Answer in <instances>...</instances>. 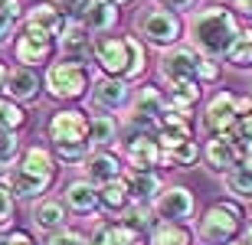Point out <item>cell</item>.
<instances>
[{"instance_id":"6da1fadb","label":"cell","mask_w":252,"mask_h":245,"mask_svg":"<svg viewBox=\"0 0 252 245\" xmlns=\"http://www.w3.org/2000/svg\"><path fill=\"white\" fill-rule=\"evenodd\" d=\"M239 36V23L226 7H206L190 20V39L206 56H223Z\"/></svg>"},{"instance_id":"7a4b0ae2","label":"cell","mask_w":252,"mask_h":245,"mask_svg":"<svg viewBox=\"0 0 252 245\" xmlns=\"http://www.w3.org/2000/svg\"><path fill=\"white\" fill-rule=\"evenodd\" d=\"M95 62L115 79H138L144 72V46L134 36H102L92 43Z\"/></svg>"},{"instance_id":"3957f363","label":"cell","mask_w":252,"mask_h":245,"mask_svg":"<svg viewBox=\"0 0 252 245\" xmlns=\"http://www.w3.org/2000/svg\"><path fill=\"white\" fill-rule=\"evenodd\" d=\"M53 177H56L53 154H49L46 147H30V151L20 157V163L13 167V173H10V190L23 199H33V196H39V193H46Z\"/></svg>"},{"instance_id":"277c9868","label":"cell","mask_w":252,"mask_h":245,"mask_svg":"<svg viewBox=\"0 0 252 245\" xmlns=\"http://www.w3.org/2000/svg\"><path fill=\"white\" fill-rule=\"evenodd\" d=\"M243 226V209L233 203H216L200 219V239L210 245H229Z\"/></svg>"},{"instance_id":"5b68a950","label":"cell","mask_w":252,"mask_h":245,"mask_svg":"<svg viewBox=\"0 0 252 245\" xmlns=\"http://www.w3.org/2000/svg\"><path fill=\"white\" fill-rule=\"evenodd\" d=\"M46 88L53 98H79V95L89 88V76L85 69L72 59H63V62H53L46 72Z\"/></svg>"},{"instance_id":"8992f818","label":"cell","mask_w":252,"mask_h":245,"mask_svg":"<svg viewBox=\"0 0 252 245\" xmlns=\"http://www.w3.org/2000/svg\"><path fill=\"white\" fill-rule=\"evenodd\" d=\"M138 27H141V36L148 39V43H154V46H170V43L180 39V20H177V13L167 10V7L148 10V13L138 20Z\"/></svg>"},{"instance_id":"52a82bcc","label":"cell","mask_w":252,"mask_h":245,"mask_svg":"<svg viewBox=\"0 0 252 245\" xmlns=\"http://www.w3.org/2000/svg\"><path fill=\"white\" fill-rule=\"evenodd\" d=\"M49 137L56 147H65V144H89V118L82 111H56L53 121H49Z\"/></svg>"},{"instance_id":"ba28073f","label":"cell","mask_w":252,"mask_h":245,"mask_svg":"<svg viewBox=\"0 0 252 245\" xmlns=\"http://www.w3.org/2000/svg\"><path fill=\"white\" fill-rule=\"evenodd\" d=\"M154 209L164 222H184L193 216V193L187 187L160 190V196H154Z\"/></svg>"},{"instance_id":"9c48e42d","label":"cell","mask_w":252,"mask_h":245,"mask_svg":"<svg viewBox=\"0 0 252 245\" xmlns=\"http://www.w3.org/2000/svg\"><path fill=\"white\" fill-rule=\"evenodd\" d=\"M236 118H239V111H236V95L233 92H220L210 98V105H206V131L210 134H229V128L236 124Z\"/></svg>"},{"instance_id":"30bf717a","label":"cell","mask_w":252,"mask_h":245,"mask_svg":"<svg viewBox=\"0 0 252 245\" xmlns=\"http://www.w3.org/2000/svg\"><path fill=\"white\" fill-rule=\"evenodd\" d=\"M13 49H17V59L23 62V66H39V62H46L49 53H53V36L27 27L23 33H20V39H17Z\"/></svg>"},{"instance_id":"8fae6325","label":"cell","mask_w":252,"mask_h":245,"mask_svg":"<svg viewBox=\"0 0 252 245\" xmlns=\"http://www.w3.org/2000/svg\"><path fill=\"white\" fill-rule=\"evenodd\" d=\"M167 111V98L158 92V88H141L138 98H134V114H131V121L138 124V128H158L160 114Z\"/></svg>"},{"instance_id":"7c38bea8","label":"cell","mask_w":252,"mask_h":245,"mask_svg":"<svg viewBox=\"0 0 252 245\" xmlns=\"http://www.w3.org/2000/svg\"><path fill=\"white\" fill-rule=\"evenodd\" d=\"M196 66H200V56L187 46L170 49L164 62H160V76L167 82H180V79H196Z\"/></svg>"},{"instance_id":"4fadbf2b","label":"cell","mask_w":252,"mask_h":245,"mask_svg":"<svg viewBox=\"0 0 252 245\" xmlns=\"http://www.w3.org/2000/svg\"><path fill=\"white\" fill-rule=\"evenodd\" d=\"M239 157H243V151L236 147V141L229 134H213V141L206 144V163H210L216 173H229Z\"/></svg>"},{"instance_id":"5bb4252c","label":"cell","mask_w":252,"mask_h":245,"mask_svg":"<svg viewBox=\"0 0 252 245\" xmlns=\"http://www.w3.org/2000/svg\"><path fill=\"white\" fill-rule=\"evenodd\" d=\"M7 95L13 102H33L39 95V76L33 66H20L13 72H7V82H3Z\"/></svg>"},{"instance_id":"9a60e30c","label":"cell","mask_w":252,"mask_h":245,"mask_svg":"<svg viewBox=\"0 0 252 245\" xmlns=\"http://www.w3.org/2000/svg\"><path fill=\"white\" fill-rule=\"evenodd\" d=\"M79 13H82V27L89 33H105L118 23V10L112 0H85V7Z\"/></svg>"},{"instance_id":"2e32d148","label":"cell","mask_w":252,"mask_h":245,"mask_svg":"<svg viewBox=\"0 0 252 245\" xmlns=\"http://www.w3.org/2000/svg\"><path fill=\"white\" fill-rule=\"evenodd\" d=\"M164 157L160 154V144L151 137V134H134L128 141V161L134 170H151L158 167V161Z\"/></svg>"},{"instance_id":"e0dca14e","label":"cell","mask_w":252,"mask_h":245,"mask_svg":"<svg viewBox=\"0 0 252 245\" xmlns=\"http://www.w3.org/2000/svg\"><path fill=\"white\" fill-rule=\"evenodd\" d=\"M59 46H63L65 59H72V62L85 59L89 53H92V39H89V29H85L82 23H65V27H63V36H59Z\"/></svg>"},{"instance_id":"ac0fdd59","label":"cell","mask_w":252,"mask_h":245,"mask_svg":"<svg viewBox=\"0 0 252 245\" xmlns=\"http://www.w3.org/2000/svg\"><path fill=\"white\" fill-rule=\"evenodd\" d=\"M92 102L95 108H105V111H115V108H122L125 102H128V85L122 82V79H102V82L95 85L92 92Z\"/></svg>"},{"instance_id":"d6986e66","label":"cell","mask_w":252,"mask_h":245,"mask_svg":"<svg viewBox=\"0 0 252 245\" xmlns=\"http://www.w3.org/2000/svg\"><path fill=\"white\" fill-rule=\"evenodd\" d=\"M92 245H144V242H141V232L131 229L128 222H105L95 229Z\"/></svg>"},{"instance_id":"ffe728a7","label":"cell","mask_w":252,"mask_h":245,"mask_svg":"<svg viewBox=\"0 0 252 245\" xmlns=\"http://www.w3.org/2000/svg\"><path fill=\"white\" fill-rule=\"evenodd\" d=\"M27 27L39 29V33H46V36H59L65 27V20H63V10L53 7V3H39V7L30 10V17H27Z\"/></svg>"},{"instance_id":"44dd1931","label":"cell","mask_w":252,"mask_h":245,"mask_svg":"<svg viewBox=\"0 0 252 245\" xmlns=\"http://www.w3.org/2000/svg\"><path fill=\"white\" fill-rule=\"evenodd\" d=\"M65 203H69V209H75V213H95V206H98V190L89 183V180H75V183H69L65 187Z\"/></svg>"},{"instance_id":"7402d4cb","label":"cell","mask_w":252,"mask_h":245,"mask_svg":"<svg viewBox=\"0 0 252 245\" xmlns=\"http://www.w3.org/2000/svg\"><path fill=\"white\" fill-rule=\"evenodd\" d=\"M226 187L239 199H252V154H243L236 167L226 173Z\"/></svg>"},{"instance_id":"603a6c76","label":"cell","mask_w":252,"mask_h":245,"mask_svg":"<svg viewBox=\"0 0 252 245\" xmlns=\"http://www.w3.org/2000/svg\"><path fill=\"white\" fill-rule=\"evenodd\" d=\"M85 173H89V183H108V180L122 177V163H118V157H112V154H92L89 161H85Z\"/></svg>"},{"instance_id":"cb8c5ba5","label":"cell","mask_w":252,"mask_h":245,"mask_svg":"<svg viewBox=\"0 0 252 245\" xmlns=\"http://www.w3.org/2000/svg\"><path fill=\"white\" fill-rule=\"evenodd\" d=\"M167 85H170L167 108L187 114L190 108L196 105V98H200V85H196V79H180V82H167Z\"/></svg>"},{"instance_id":"d4e9b609","label":"cell","mask_w":252,"mask_h":245,"mask_svg":"<svg viewBox=\"0 0 252 245\" xmlns=\"http://www.w3.org/2000/svg\"><path fill=\"white\" fill-rule=\"evenodd\" d=\"M128 193L134 203H151L160 193V180L151 170H134V177L128 180Z\"/></svg>"},{"instance_id":"484cf974","label":"cell","mask_w":252,"mask_h":245,"mask_svg":"<svg viewBox=\"0 0 252 245\" xmlns=\"http://www.w3.org/2000/svg\"><path fill=\"white\" fill-rule=\"evenodd\" d=\"M33 222H36L43 232H59L65 222V209L59 199H43L36 209H33Z\"/></svg>"},{"instance_id":"4316f807","label":"cell","mask_w":252,"mask_h":245,"mask_svg":"<svg viewBox=\"0 0 252 245\" xmlns=\"http://www.w3.org/2000/svg\"><path fill=\"white\" fill-rule=\"evenodd\" d=\"M128 180L125 177H115L108 180V183H102V190H98V203H102L105 209H112V213H122L125 206H128Z\"/></svg>"},{"instance_id":"83f0119b","label":"cell","mask_w":252,"mask_h":245,"mask_svg":"<svg viewBox=\"0 0 252 245\" xmlns=\"http://www.w3.org/2000/svg\"><path fill=\"white\" fill-rule=\"evenodd\" d=\"M190 242H193V236H190L187 226H180V222H160V226H154L148 245H190Z\"/></svg>"},{"instance_id":"f1b7e54d","label":"cell","mask_w":252,"mask_h":245,"mask_svg":"<svg viewBox=\"0 0 252 245\" xmlns=\"http://www.w3.org/2000/svg\"><path fill=\"white\" fill-rule=\"evenodd\" d=\"M115 134H118L115 118H108V114H95V118H89V144L105 147V144L115 141Z\"/></svg>"},{"instance_id":"f546056e","label":"cell","mask_w":252,"mask_h":245,"mask_svg":"<svg viewBox=\"0 0 252 245\" xmlns=\"http://www.w3.org/2000/svg\"><path fill=\"white\" fill-rule=\"evenodd\" d=\"M226 56H229V62L236 69H252V29H246V33H239L233 39V46L226 49Z\"/></svg>"},{"instance_id":"4dcf8cb0","label":"cell","mask_w":252,"mask_h":245,"mask_svg":"<svg viewBox=\"0 0 252 245\" xmlns=\"http://www.w3.org/2000/svg\"><path fill=\"white\" fill-rule=\"evenodd\" d=\"M229 137L236 141V147L243 154H252V111L236 118V124L229 128Z\"/></svg>"},{"instance_id":"1f68e13d","label":"cell","mask_w":252,"mask_h":245,"mask_svg":"<svg viewBox=\"0 0 252 245\" xmlns=\"http://www.w3.org/2000/svg\"><path fill=\"white\" fill-rule=\"evenodd\" d=\"M23 121H27L23 108H20L17 102H10V98H0V128L17 131V128H23Z\"/></svg>"},{"instance_id":"d6a6232c","label":"cell","mask_w":252,"mask_h":245,"mask_svg":"<svg viewBox=\"0 0 252 245\" xmlns=\"http://www.w3.org/2000/svg\"><path fill=\"white\" fill-rule=\"evenodd\" d=\"M17 17H20V0H0V43L7 39Z\"/></svg>"},{"instance_id":"836d02e7","label":"cell","mask_w":252,"mask_h":245,"mask_svg":"<svg viewBox=\"0 0 252 245\" xmlns=\"http://www.w3.org/2000/svg\"><path fill=\"white\" fill-rule=\"evenodd\" d=\"M125 222H128L131 229H148L151 226V206L148 203H134V206L128 209V213H125Z\"/></svg>"},{"instance_id":"e575fe53","label":"cell","mask_w":252,"mask_h":245,"mask_svg":"<svg viewBox=\"0 0 252 245\" xmlns=\"http://www.w3.org/2000/svg\"><path fill=\"white\" fill-rule=\"evenodd\" d=\"M17 157V134L10 128H0V167H7Z\"/></svg>"},{"instance_id":"d590c367","label":"cell","mask_w":252,"mask_h":245,"mask_svg":"<svg viewBox=\"0 0 252 245\" xmlns=\"http://www.w3.org/2000/svg\"><path fill=\"white\" fill-rule=\"evenodd\" d=\"M13 216V193L7 187H0V226H7Z\"/></svg>"},{"instance_id":"8d00e7d4","label":"cell","mask_w":252,"mask_h":245,"mask_svg":"<svg viewBox=\"0 0 252 245\" xmlns=\"http://www.w3.org/2000/svg\"><path fill=\"white\" fill-rule=\"evenodd\" d=\"M46 245H85V239L75 236V232H63V229H59V232H53V236H49Z\"/></svg>"},{"instance_id":"74e56055","label":"cell","mask_w":252,"mask_h":245,"mask_svg":"<svg viewBox=\"0 0 252 245\" xmlns=\"http://www.w3.org/2000/svg\"><path fill=\"white\" fill-rule=\"evenodd\" d=\"M196 76H200V79H210V82H213V79L220 76V69H216L213 59H200V66H196Z\"/></svg>"},{"instance_id":"f35d334b","label":"cell","mask_w":252,"mask_h":245,"mask_svg":"<svg viewBox=\"0 0 252 245\" xmlns=\"http://www.w3.org/2000/svg\"><path fill=\"white\" fill-rule=\"evenodd\" d=\"M0 245H33V239L27 232H10L7 239H0Z\"/></svg>"},{"instance_id":"ab89813d","label":"cell","mask_w":252,"mask_h":245,"mask_svg":"<svg viewBox=\"0 0 252 245\" xmlns=\"http://www.w3.org/2000/svg\"><path fill=\"white\" fill-rule=\"evenodd\" d=\"M160 3H164L167 10H190L196 0H160Z\"/></svg>"},{"instance_id":"60d3db41","label":"cell","mask_w":252,"mask_h":245,"mask_svg":"<svg viewBox=\"0 0 252 245\" xmlns=\"http://www.w3.org/2000/svg\"><path fill=\"white\" fill-rule=\"evenodd\" d=\"M63 10H82L85 7V0H56Z\"/></svg>"},{"instance_id":"b9f144b4","label":"cell","mask_w":252,"mask_h":245,"mask_svg":"<svg viewBox=\"0 0 252 245\" xmlns=\"http://www.w3.org/2000/svg\"><path fill=\"white\" fill-rule=\"evenodd\" d=\"M233 3H236V10H243V13L252 17V0H233Z\"/></svg>"},{"instance_id":"7bdbcfd3","label":"cell","mask_w":252,"mask_h":245,"mask_svg":"<svg viewBox=\"0 0 252 245\" xmlns=\"http://www.w3.org/2000/svg\"><path fill=\"white\" fill-rule=\"evenodd\" d=\"M233 245H252V226L246 229V232H243V239H239V242H233Z\"/></svg>"},{"instance_id":"ee69618b","label":"cell","mask_w":252,"mask_h":245,"mask_svg":"<svg viewBox=\"0 0 252 245\" xmlns=\"http://www.w3.org/2000/svg\"><path fill=\"white\" fill-rule=\"evenodd\" d=\"M3 82H7V66L0 62V88H3Z\"/></svg>"},{"instance_id":"f6af8a7d","label":"cell","mask_w":252,"mask_h":245,"mask_svg":"<svg viewBox=\"0 0 252 245\" xmlns=\"http://www.w3.org/2000/svg\"><path fill=\"white\" fill-rule=\"evenodd\" d=\"M112 3H125V0H112Z\"/></svg>"}]
</instances>
